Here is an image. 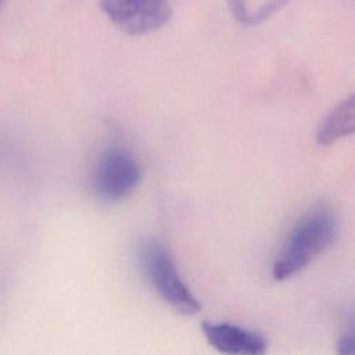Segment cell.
I'll use <instances>...</instances> for the list:
<instances>
[{
	"label": "cell",
	"mask_w": 355,
	"mask_h": 355,
	"mask_svg": "<svg viewBox=\"0 0 355 355\" xmlns=\"http://www.w3.org/2000/svg\"><path fill=\"white\" fill-rule=\"evenodd\" d=\"M338 236V219L327 207L305 214L290 230L272 268L276 280H287L323 254Z\"/></svg>",
	"instance_id": "cell-1"
},
{
	"label": "cell",
	"mask_w": 355,
	"mask_h": 355,
	"mask_svg": "<svg viewBox=\"0 0 355 355\" xmlns=\"http://www.w3.org/2000/svg\"><path fill=\"white\" fill-rule=\"evenodd\" d=\"M139 263L158 295L182 315H196L201 304L182 280L168 250L158 240H146L139 248Z\"/></svg>",
	"instance_id": "cell-2"
},
{
	"label": "cell",
	"mask_w": 355,
	"mask_h": 355,
	"mask_svg": "<svg viewBox=\"0 0 355 355\" xmlns=\"http://www.w3.org/2000/svg\"><path fill=\"white\" fill-rule=\"evenodd\" d=\"M141 180V171L136 158L125 148L105 150L96 165L93 189L105 202H118L129 197Z\"/></svg>",
	"instance_id": "cell-3"
},
{
	"label": "cell",
	"mask_w": 355,
	"mask_h": 355,
	"mask_svg": "<svg viewBox=\"0 0 355 355\" xmlns=\"http://www.w3.org/2000/svg\"><path fill=\"white\" fill-rule=\"evenodd\" d=\"M100 7L119 31L130 36L158 31L172 15L168 0H100Z\"/></svg>",
	"instance_id": "cell-4"
},
{
	"label": "cell",
	"mask_w": 355,
	"mask_h": 355,
	"mask_svg": "<svg viewBox=\"0 0 355 355\" xmlns=\"http://www.w3.org/2000/svg\"><path fill=\"white\" fill-rule=\"evenodd\" d=\"M201 330L208 343L223 354L261 355L268 349V341L261 333L233 323L202 322Z\"/></svg>",
	"instance_id": "cell-5"
},
{
	"label": "cell",
	"mask_w": 355,
	"mask_h": 355,
	"mask_svg": "<svg viewBox=\"0 0 355 355\" xmlns=\"http://www.w3.org/2000/svg\"><path fill=\"white\" fill-rule=\"evenodd\" d=\"M355 133V93L340 101L323 118L318 130L316 141L320 146H330Z\"/></svg>",
	"instance_id": "cell-6"
},
{
	"label": "cell",
	"mask_w": 355,
	"mask_h": 355,
	"mask_svg": "<svg viewBox=\"0 0 355 355\" xmlns=\"http://www.w3.org/2000/svg\"><path fill=\"white\" fill-rule=\"evenodd\" d=\"M336 351L340 355H355V316L348 322L344 333L337 340Z\"/></svg>",
	"instance_id": "cell-7"
},
{
	"label": "cell",
	"mask_w": 355,
	"mask_h": 355,
	"mask_svg": "<svg viewBox=\"0 0 355 355\" xmlns=\"http://www.w3.org/2000/svg\"><path fill=\"white\" fill-rule=\"evenodd\" d=\"M1 1H3V0H0V6H1Z\"/></svg>",
	"instance_id": "cell-8"
}]
</instances>
